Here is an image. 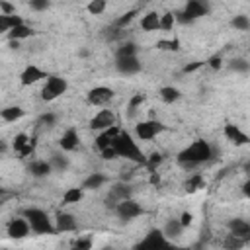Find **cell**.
<instances>
[{
  "mask_svg": "<svg viewBox=\"0 0 250 250\" xmlns=\"http://www.w3.org/2000/svg\"><path fill=\"white\" fill-rule=\"evenodd\" d=\"M211 158H213V146L203 139L193 141L189 146H186L178 154V162L184 168H195V166H199L203 162H209Z\"/></svg>",
  "mask_w": 250,
  "mask_h": 250,
  "instance_id": "obj_1",
  "label": "cell"
},
{
  "mask_svg": "<svg viewBox=\"0 0 250 250\" xmlns=\"http://www.w3.org/2000/svg\"><path fill=\"white\" fill-rule=\"evenodd\" d=\"M111 146L115 148L117 156L129 158V160H133V162H139V164H145V160H146V156L141 152V148L137 146V143L133 141V137H131L129 133H123V131H119V133L113 137V141H111Z\"/></svg>",
  "mask_w": 250,
  "mask_h": 250,
  "instance_id": "obj_2",
  "label": "cell"
},
{
  "mask_svg": "<svg viewBox=\"0 0 250 250\" xmlns=\"http://www.w3.org/2000/svg\"><path fill=\"white\" fill-rule=\"evenodd\" d=\"M21 215L27 219L29 229H31L35 234H53V232H57V230H55V225L51 223V219L47 217V213H45L43 209L27 207V209H23Z\"/></svg>",
  "mask_w": 250,
  "mask_h": 250,
  "instance_id": "obj_3",
  "label": "cell"
},
{
  "mask_svg": "<svg viewBox=\"0 0 250 250\" xmlns=\"http://www.w3.org/2000/svg\"><path fill=\"white\" fill-rule=\"evenodd\" d=\"M66 88H68V82L62 76H47L45 84L41 88V98L45 102H53L59 96H62L66 92Z\"/></svg>",
  "mask_w": 250,
  "mask_h": 250,
  "instance_id": "obj_4",
  "label": "cell"
},
{
  "mask_svg": "<svg viewBox=\"0 0 250 250\" xmlns=\"http://www.w3.org/2000/svg\"><path fill=\"white\" fill-rule=\"evenodd\" d=\"M113 209H115V213H117V217H119L121 221H133V219H137L139 215H143V207H141L137 201H133L131 197L121 199Z\"/></svg>",
  "mask_w": 250,
  "mask_h": 250,
  "instance_id": "obj_5",
  "label": "cell"
},
{
  "mask_svg": "<svg viewBox=\"0 0 250 250\" xmlns=\"http://www.w3.org/2000/svg\"><path fill=\"white\" fill-rule=\"evenodd\" d=\"M166 129V125H162L160 121L156 119H148V121H141L137 127H135V133L141 141H150L154 139L158 133H162Z\"/></svg>",
  "mask_w": 250,
  "mask_h": 250,
  "instance_id": "obj_6",
  "label": "cell"
},
{
  "mask_svg": "<svg viewBox=\"0 0 250 250\" xmlns=\"http://www.w3.org/2000/svg\"><path fill=\"white\" fill-rule=\"evenodd\" d=\"M184 12L191 20H199L211 12V4H209V0H188L184 6Z\"/></svg>",
  "mask_w": 250,
  "mask_h": 250,
  "instance_id": "obj_7",
  "label": "cell"
},
{
  "mask_svg": "<svg viewBox=\"0 0 250 250\" xmlns=\"http://www.w3.org/2000/svg\"><path fill=\"white\" fill-rule=\"evenodd\" d=\"M115 125V115L111 109H100L92 119H90V129L94 131H104L107 127Z\"/></svg>",
  "mask_w": 250,
  "mask_h": 250,
  "instance_id": "obj_8",
  "label": "cell"
},
{
  "mask_svg": "<svg viewBox=\"0 0 250 250\" xmlns=\"http://www.w3.org/2000/svg\"><path fill=\"white\" fill-rule=\"evenodd\" d=\"M127 197H131V188L127 186V184H113L111 188H109V193H107V197H105V205L107 207H115L121 199H127Z\"/></svg>",
  "mask_w": 250,
  "mask_h": 250,
  "instance_id": "obj_9",
  "label": "cell"
},
{
  "mask_svg": "<svg viewBox=\"0 0 250 250\" xmlns=\"http://www.w3.org/2000/svg\"><path fill=\"white\" fill-rule=\"evenodd\" d=\"M86 98H88V104L92 105H104L113 98V90L107 86H96L86 94Z\"/></svg>",
  "mask_w": 250,
  "mask_h": 250,
  "instance_id": "obj_10",
  "label": "cell"
},
{
  "mask_svg": "<svg viewBox=\"0 0 250 250\" xmlns=\"http://www.w3.org/2000/svg\"><path fill=\"white\" fill-rule=\"evenodd\" d=\"M29 223H27V219L23 217H18V219H12L10 223H8V229H6V232H8V236L10 238H25L27 234H29Z\"/></svg>",
  "mask_w": 250,
  "mask_h": 250,
  "instance_id": "obj_11",
  "label": "cell"
},
{
  "mask_svg": "<svg viewBox=\"0 0 250 250\" xmlns=\"http://www.w3.org/2000/svg\"><path fill=\"white\" fill-rule=\"evenodd\" d=\"M137 246L139 248H158V246H168V240L160 229H152Z\"/></svg>",
  "mask_w": 250,
  "mask_h": 250,
  "instance_id": "obj_12",
  "label": "cell"
},
{
  "mask_svg": "<svg viewBox=\"0 0 250 250\" xmlns=\"http://www.w3.org/2000/svg\"><path fill=\"white\" fill-rule=\"evenodd\" d=\"M47 76H49V74H47L45 70H41V68L35 66V64H29V66H25V68L21 70L20 80H21L23 86H31V84H35V82H39V80H43V78H47Z\"/></svg>",
  "mask_w": 250,
  "mask_h": 250,
  "instance_id": "obj_13",
  "label": "cell"
},
{
  "mask_svg": "<svg viewBox=\"0 0 250 250\" xmlns=\"http://www.w3.org/2000/svg\"><path fill=\"white\" fill-rule=\"evenodd\" d=\"M115 68L121 74H137L141 70V62L137 57H119L115 59Z\"/></svg>",
  "mask_w": 250,
  "mask_h": 250,
  "instance_id": "obj_14",
  "label": "cell"
},
{
  "mask_svg": "<svg viewBox=\"0 0 250 250\" xmlns=\"http://www.w3.org/2000/svg\"><path fill=\"white\" fill-rule=\"evenodd\" d=\"M76 229H78V223H76L74 215L57 213V219H55V230L57 232H70V230H76Z\"/></svg>",
  "mask_w": 250,
  "mask_h": 250,
  "instance_id": "obj_15",
  "label": "cell"
},
{
  "mask_svg": "<svg viewBox=\"0 0 250 250\" xmlns=\"http://www.w3.org/2000/svg\"><path fill=\"white\" fill-rule=\"evenodd\" d=\"M225 137L230 141V143H234L236 146H242V145H248V135L244 133V131H240L236 125H232V123H227L225 125Z\"/></svg>",
  "mask_w": 250,
  "mask_h": 250,
  "instance_id": "obj_16",
  "label": "cell"
},
{
  "mask_svg": "<svg viewBox=\"0 0 250 250\" xmlns=\"http://www.w3.org/2000/svg\"><path fill=\"white\" fill-rule=\"evenodd\" d=\"M119 133V129L115 127V125H111V127H107V129H104V131H100V135L96 137V141H94V145L98 146V150H102V148H105V146H109L111 145V141H113V137Z\"/></svg>",
  "mask_w": 250,
  "mask_h": 250,
  "instance_id": "obj_17",
  "label": "cell"
},
{
  "mask_svg": "<svg viewBox=\"0 0 250 250\" xmlns=\"http://www.w3.org/2000/svg\"><path fill=\"white\" fill-rule=\"evenodd\" d=\"M78 143H80V139H78L76 129H66L62 133V137H61V141H59V145H61L62 150H74L78 146Z\"/></svg>",
  "mask_w": 250,
  "mask_h": 250,
  "instance_id": "obj_18",
  "label": "cell"
},
{
  "mask_svg": "<svg viewBox=\"0 0 250 250\" xmlns=\"http://www.w3.org/2000/svg\"><path fill=\"white\" fill-rule=\"evenodd\" d=\"M229 229H230L232 234H236V236H240L244 240H248V236H250V225L244 219H232L229 223Z\"/></svg>",
  "mask_w": 250,
  "mask_h": 250,
  "instance_id": "obj_19",
  "label": "cell"
},
{
  "mask_svg": "<svg viewBox=\"0 0 250 250\" xmlns=\"http://www.w3.org/2000/svg\"><path fill=\"white\" fill-rule=\"evenodd\" d=\"M141 29H145V31H156V29H160V14H156V12L145 14L143 20H141Z\"/></svg>",
  "mask_w": 250,
  "mask_h": 250,
  "instance_id": "obj_20",
  "label": "cell"
},
{
  "mask_svg": "<svg viewBox=\"0 0 250 250\" xmlns=\"http://www.w3.org/2000/svg\"><path fill=\"white\" fill-rule=\"evenodd\" d=\"M33 33H35L33 27H29V25H25V23H18V25H14V27L8 31V39H18V41H21V39L31 37Z\"/></svg>",
  "mask_w": 250,
  "mask_h": 250,
  "instance_id": "obj_21",
  "label": "cell"
},
{
  "mask_svg": "<svg viewBox=\"0 0 250 250\" xmlns=\"http://www.w3.org/2000/svg\"><path fill=\"white\" fill-rule=\"evenodd\" d=\"M23 115H25V109L20 107V105H8V107L0 109V117H2L4 121H8V123L18 121V119H21Z\"/></svg>",
  "mask_w": 250,
  "mask_h": 250,
  "instance_id": "obj_22",
  "label": "cell"
},
{
  "mask_svg": "<svg viewBox=\"0 0 250 250\" xmlns=\"http://www.w3.org/2000/svg\"><path fill=\"white\" fill-rule=\"evenodd\" d=\"M51 170H53V168H51L49 160H33V162L29 164V172H31V176H35V178L49 176Z\"/></svg>",
  "mask_w": 250,
  "mask_h": 250,
  "instance_id": "obj_23",
  "label": "cell"
},
{
  "mask_svg": "<svg viewBox=\"0 0 250 250\" xmlns=\"http://www.w3.org/2000/svg\"><path fill=\"white\" fill-rule=\"evenodd\" d=\"M18 23H23V20L18 16V14H10V16H6V14H0V33H8L14 25H18Z\"/></svg>",
  "mask_w": 250,
  "mask_h": 250,
  "instance_id": "obj_24",
  "label": "cell"
},
{
  "mask_svg": "<svg viewBox=\"0 0 250 250\" xmlns=\"http://www.w3.org/2000/svg\"><path fill=\"white\" fill-rule=\"evenodd\" d=\"M105 176L104 174H100V172H94V174H90L84 182H82V189H98V188H102L104 184H105Z\"/></svg>",
  "mask_w": 250,
  "mask_h": 250,
  "instance_id": "obj_25",
  "label": "cell"
},
{
  "mask_svg": "<svg viewBox=\"0 0 250 250\" xmlns=\"http://www.w3.org/2000/svg\"><path fill=\"white\" fill-rule=\"evenodd\" d=\"M182 223H180V219H170L166 225H164V229H162V232H164V236L166 238H178L180 234H182Z\"/></svg>",
  "mask_w": 250,
  "mask_h": 250,
  "instance_id": "obj_26",
  "label": "cell"
},
{
  "mask_svg": "<svg viewBox=\"0 0 250 250\" xmlns=\"http://www.w3.org/2000/svg\"><path fill=\"white\" fill-rule=\"evenodd\" d=\"M137 51H139V47H137L133 41H123V43L117 47L115 59H119V57H137Z\"/></svg>",
  "mask_w": 250,
  "mask_h": 250,
  "instance_id": "obj_27",
  "label": "cell"
},
{
  "mask_svg": "<svg viewBox=\"0 0 250 250\" xmlns=\"http://www.w3.org/2000/svg\"><path fill=\"white\" fill-rule=\"evenodd\" d=\"M186 191H189V193H193V191H197V189H201V188H205V180H203V176L201 174H193V176H189L188 180H186Z\"/></svg>",
  "mask_w": 250,
  "mask_h": 250,
  "instance_id": "obj_28",
  "label": "cell"
},
{
  "mask_svg": "<svg viewBox=\"0 0 250 250\" xmlns=\"http://www.w3.org/2000/svg\"><path fill=\"white\" fill-rule=\"evenodd\" d=\"M180 90L178 88H174V86H164V88H160V98H162V102H166V104H172V102H178L180 100Z\"/></svg>",
  "mask_w": 250,
  "mask_h": 250,
  "instance_id": "obj_29",
  "label": "cell"
},
{
  "mask_svg": "<svg viewBox=\"0 0 250 250\" xmlns=\"http://www.w3.org/2000/svg\"><path fill=\"white\" fill-rule=\"evenodd\" d=\"M84 197V189L82 188H68L62 193V203H78Z\"/></svg>",
  "mask_w": 250,
  "mask_h": 250,
  "instance_id": "obj_30",
  "label": "cell"
},
{
  "mask_svg": "<svg viewBox=\"0 0 250 250\" xmlns=\"http://www.w3.org/2000/svg\"><path fill=\"white\" fill-rule=\"evenodd\" d=\"M244 244H246V240H244V238H240V236H236V234H232V232H230V234H227V238H225V244H223V246H225L227 250H238V248H242Z\"/></svg>",
  "mask_w": 250,
  "mask_h": 250,
  "instance_id": "obj_31",
  "label": "cell"
},
{
  "mask_svg": "<svg viewBox=\"0 0 250 250\" xmlns=\"http://www.w3.org/2000/svg\"><path fill=\"white\" fill-rule=\"evenodd\" d=\"M49 164H51V168H53V170L62 172V170H66V168H68V158H66V156H62V154H53V156H51V160H49Z\"/></svg>",
  "mask_w": 250,
  "mask_h": 250,
  "instance_id": "obj_32",
  "label": "cell"
},
{
  "mask_svg": "<svg viewBox=\"0 0 250 250\" xmlns=\"http://www.w3.org/2000/svg\"><path fill=\"white\" fill-rule=\"evenodd\" d=\"M162 154L160 152H152L150 156H146V160H145V166L148 168V172H156V168L162 164Z\"/></svg>",
  "mask_w": 250,
  "mask_h": 250,
  "instance_id": "obj_33",
  "label": "cell"
},
{
  "mask_svg": "<svg viewBox=\"0 0 250 250\" xmlns=\"http://www.w3.org/2000/svg\"><path fill=\"white\" fill-rule=\"evenodd\" d=\"M135 16H137V10H129V12H125L123 16H119V18L115 20V27H117V29H123L125 25H129V23L135 20Z\"/></svg>",
  "mask_w": 250,
  "mask_h": 250,
  "instance_id": "obj_34",
  "label": "cell"
},
{
  "mask_svg": "<svg viewBox=\"0 0 250 250\" xmlns=\"http://www.w3.org/2000/svg\"><path fill=\"white\" fill-rule=\"evenodd\" d=\"M158 49H164V51H180V39L174 37V39H160L156 43Z\"/></svg>",
  "mask_w": 250,
  "mask_h": 250,
  "instance_id": "obj_35",
  "label": "cell"
},
{
  "mask_svg": "<svg viewBox=\"0 0 250 250\" xmlns=\"http://www.w3.org/2000/svg\"><path fill=\"white\" fill-rule=\"evenodd\" d=\"M230 25H232L234 29H240V31H246V29L250 27V20H248V16H244V14H240V16H234V18H232V21H230Z\"/></svg>",
  "mask_w": 250,
  "mask_h": 250,
  "instance_id": "obj_36",
  "label": "cell"
},
{
  "mask_svg": "<svg viewBox=\"0 0 250 250\" xmlns=\"http://www.w3.org/2000/svg\"><path fill=\"white\" fill-rule=\"evenodd\" d=\"M174 23H176L174 12H166V14H162V16H160V29L170 31V29L174 27Z\"/></svg>",
  "mask_w": 250,
  "mask_h": 250,
  "instance_id": "obj_37",
  "label": "cell"
},
{
  "mask_svg": "<svg viewBox=\"0 0 250 250\" xmlns=\"http://www.w3.org/2000/svg\"><path fill=\"white\" fill-rule=\"evenodd\" d=\"M86 10H88L92 16H100V14L105 10V0H92V2L86 6Z\"/></svg>",
  "mask_w": 250,
  "mask_h": 250,
  "instance_id": "obj_38",
  "label": "cell"
},
{
  "mask_svg": "<svg viewBox=\"0 0 250 250\" xmlns=\"http://www.w3.org/2000/svg\"><path fill=\"white\" fill-rule=\"evenodd\" d=\"M230 70H234V72H248V68H250V64H248V61L246 59H234V61H230Z\"/></svg>",
  "mask_w": 250,
  "mask_h": 250,
  "instance_id": "obj_39",
  "label": "cell"
},
{
  "mask_svg": "<svg viewBox=\"0 0 250 250\" xmlns=\"http://www.w3.org/2000/svg\"><path fill=\"white\" fill-rule=\"evenodd\" d=\"M27 141H29V137L25 135V133H18L16 137H14V143H12V146H14V150L16 152H20L25 145H27Z\"/></svg>",
  "mask_w": 250,
  "mask_h": 250,
  "instance_id": "obj_40",
  "label": "cell"
},
{
  "mask_svg": "<svg viewBox=\"0 0 250 250\" xmlns=\"http://www.w3.org/2000/svg\"><path fill=\"white\" fill-rule=\"evenodd\" d=\"M143 102H145V94H135V96L129 100V115H133V113H135V109H137Z\"/></svg>",
  "mask_w": 250,
  "mask_h": 250,
  "instance_id": "obj_41",
  "label": "cell"
},
{
  "mask_svg": "<svg viewBox=\"0 0 250 250\" xmlns=\"http://www.w3.org/2000/svg\"><path fill=\"white\" fill-rule=\"evenodd\" d=\"M29 6L35 12H43V10H47L51 6V0H29Z\"/></svg>",
  "mask_w": 250,
  "mask_h": 250,
  "instance_id": "obj_42",
  "label": "cell"
},
{
  "mask_svg": "<svg viewBox=\"0 0 250 250\" xmlns=\"http://www.w3.org/2000/svg\"><path fill=\"white\" fill-rule=\"evenodd\" d=\"M55 121H57V115L55 113H43L37 123L39 125H45V127H51V125H55Z\"/></svg>",
  "mask_w": 250,
  "mask_h": 250,
  "instance_id": "obj_43",
  "label": "cell"
},
{
  "mask_svg": "<svg viewBox=\"0 0 250 250\" xmlns=\"http://www.w3.org/2000/svg\"><path fill=\"white\" fill-rule=\"evenodd\" d=\"M35 145H37V143H35V139H29V141H27V145H25V146L20 150V158H25V156L33 154V150H35Z\"/></svg>",
  "mask_w": 250,
  "mask_h": 250,
  "instance_id": "obj_44",
  "label": "cell"
},
{
  "mask_svg": "<svg viewBox=\"0 0 250 250\" xmlns=\"http://www.w3.org/2000/svg\"><path fill=\"white\" fill-rule=\"evenodd\" d=\"M72 246L78 248V250H90L92 248V240L90 238H78V240L72 242Z\"/></svg>",
  "mask_w": 250,
  "mask_h": 250,
  "instance_id": "obj_45",
  "label": "cell"
},
{
  "mask_svg": "<svg viewBox=\"0 0 250 250\" xmlns=\"http://www.w3.org/2000/svg\"><path fill=\"white\" fill-rule=\"evenodd\" d=\"M100 152H102V158H104V160H113V158H117V152H115V148H113L111 145L105 146V148H102Z\"/></svg>",
  "mask_w": 250,
  "mask_h": 250,
  "instance_id": "obj_46",
  "label": "cell"
},
{
  "mask_svg": "<svg viewBox=\"0 0 250 250\" xmlns=\"http://www.w3.org/2000/svg\"><path fill=\"white\" fill-rule=\"evenodd\" d=\"M0 14H6V16H10V14H16V8H14V4H10L8 0H0Z\"/></svg>",
  "mask_w": 250,
  "mask_h": 250,
  "instance_id": "obj_47",
  "label": "cell"
},
{
  "mask_svg": "<svg viewBox=\"0 0 250 250\" xmlns=\"http://www.w3.org/2000/svg\"><path fill=\"white\" fill-rule=\"evenodd\" d=\"M174 18H176V23H184V25L193 21V20H191V18H189V16H188L184 10H182V12H174Z\"/></svg>",
  "mask_w": 250,
  "mask_h": 250,
  "instance_id": "obj_48",
  "label": "cell"
},
{
  "mask_svg": "<svg viewBox=\"0 0 250 250\" xmlns=\"http://www.w3.org/2000/svg\"><path fill=\"white\" fill-rule=\"evenodd\" d=\"M207 64H209L213 70H219V68L223 66V59H221V55H213V57L207 61Z\"/></svg>",
  "mask_w": 250,
  "mask_h": 250,
  "instance_id": "obj_49",
  "label": "cell"
},
{
  "mask_svg": "<svg viewBox=\"0 0 250 250\" xmlns=\"http://www.w3.org/2000/svg\"><path fill=\"white\" fill-rule=\"evenodd\" d=\"M205 62L203 61H195V62H191V64H188L186 68H184V72H193V70H197L199 66H203Z\"/></svg>",
  "mask_w": 250,
  "mask_h": 250,
  "instance_id": "obj_50",
  "label": "cell"
},
{
  "mask_svg": "<svg viewBox=\"0 0 250 250\" xmlns=\"http://www.w3.org/2000/svg\"><path fill=\"white\" fill-rule=\"evenodd\" d=\"M191 219H193V217H191V213H188V211H186V213H182V217H180L182 227H188V225L191 223Z\"/></svg>",
  "mask_w": 250,
  "mask_h": 250,
  "instance_id": "obj_51",
  "label": "cell"
},
{
  "mask_svg": "<svg viewBox=\"0 0 250 250\" xmlns=\"http://www.w3.org/2000/svg\"><path fill=\"white\" fill-rule=\"evenodd\" d=\"M150 184H154V186H158V184H160V178H158V174H156V172H150Z\"/></svg>",
  "mask_w": 250,
  "mask_h": 250,
  "instance_id": "obj_52",
  "label": "cell"
},
{
  "mask_svg": "<svg viewBox=\"0 0 250 250\" xmlns=\"http://www.w3.org/2000/svg\"><path fill=\"white\" fill-rule=\"evenodd\" d=\"M242 188H244V189H242V191H244V195H246V197H248V195H250V184H248V182H246V184H244V186H242Z\"/></svg>",
  "mask_w": 250,
  "mask_h": 250,
  "instance_id": "obj_53",
  "label": "cell"
},
{
  "mask_svg": "<svg viewBox=\"0 0 250 250\" xmlns=\"http://www.w3.org/2000/svg\"><path fill=\"white\" fill-rule=\"evenodd\" d=\"M6 148H8V145H6V143L0 139V154H2V152H6Z\"/></svg>",
  "mask_w": 250,
  "mask_h": 250,
  "instance_id": "obj_54",
  "label": "cell"
},
{
  "mask_svg": "<svg viewBox=\"0 0 250 250\" xmlns=\"http://www.w3.org/2000/svg\"><path fill=\"white\" fill-rule=\"evenodd\" d=\"M2 193H4V189H2V188H0V195H2Z\"/></svg>",
  "mask_w": 250,
  "mask_h": 250,
  "instance_id": "obj_55",
  "label": "cell"
}]
</instances>
